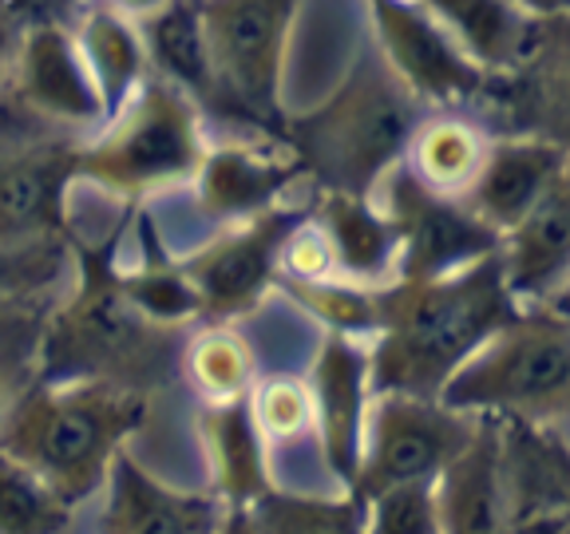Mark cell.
Returning <instances> with one entry per match:
<instances>
[{
  "instance_id": "cell-1",
  "label": "cell",
  "mask_w": 570,
  "mask_h": 534,
  "mask_svg": "<svg viewBox=\"0 0 570 534\" xmlns=\"http://www.w3.org/2000/svg\"><path fill=\"white\" fill-rule=\"evenodd\" d=\"M511 317L515 297L503 285L495 254L444 277H401L381 289L368 380L376 392L440 396L448 376Z\"/></svg>"
},
{
  "instance_id": "cell-2",
  "label": "cell",
  "mask_w": 570,
  "mask_h": 534,
  "mask_svg": "<svg viewBox=\"0 0 570 534\" xmlns=\"http://www.w3.org/2000/svg\"><path fill=\"white\" fill-rule=\"evenodd\" d=\"M147 392L107 380H40L0 408V452L80 511L147 419Z\"/></svg>"
},
{
  "instance_id": "cell-3",
  "label": "cell",
  "mask_w": 570,
  "mask_h": 534,
  "mask_svg": "<svg viewBox=\"0 0 570 534\" xmlns=\"http://www.w3.org/2000/svg\"><path fill=\"white\" fill-rule=\"evenodd\" d=\"M440 404L468 416L562 427L570 404V325L559 309L515 313L440 388Z\"/></svg>"
},
{
  "instance_id": "cell-4",
  "label": "cell",
  "mask_w": 570,
  "mask_h": 534,
  "mask_svg": "<svg viewBox=\"0 0 570 534\" xmlns=\"http://www.w3.org/2000/svg\"><path fill=\"white\" fill-rule=\"evenodd\" d=\"M175 329L155 325L119 277L83 274L45 333V380H107L147 392L170 373Z\"/></svg>"
},
{
  "instance_id": "cell-5",
  "label": "cell",
  "mask_w": 570,
  "mask_h": 534,
  "mask_svg": "<svg viewBox=\"0 0 570 534\" xmlns=\"http://www.w3.org/2000/svg\"><path fill=\"white\" fill-rule=\"evenodd\" d=\"M91 147L76 155V175L119 198L159 195L195 182L203 167V131L195 103L178 88L155 83L124 99Z\"/></svg>"
},
{
  "instance_id": "cell-6",
  "label": "cell",
  "mask_w": 570,
  "mask_h": 534,
  "mask_svg": "<svg viewBox=\"0 0 570 534\" xmlns=\"http://www.w3.org/2000/svg\"><path fill=\"white\" fill-rule=\"evenodd\" d=\"M416 131L404 83L361 71L337 99L309 123L305 155L317 162L330 190L368 198L392 175Z\"/></svg>"
},
{
  "instance_id": "cell-7",
  "label": "cell",
  "mask_w": 570,
  "mask_h": 534,
  "mask_svg": "<svg viewBox=\"0 0 570 534\" xmlns=\"http://www.w3.org/2000/svg\"><path fill=\"white\" fill-rule=\"evenodd\" d=\"M475 427L480 416L448 408L436 396L373 392L348 495L368 503L384 491L436 483L448 463L472 444Z\"/></svg>"
},
{
  "instance_id": "cell-8",
  "label": "cell",
  "mask_w": 570,
  "mask_h": 534,
  "mask_svg": "<svg viewBox=\"0 0 570 534\" xmlns=\"http://www.w3.org/2000/svg\"><path fill=\"white\" fill-rule=\"evenodd\" d=\"M384 187V214H389L396 246H401L404 277H444L472 266L499 249V238L475 218L460 198L432 195L416 178L389 175Z\"/></svg>"
},
{
  "instance_id": "cell-9",
  "label": "cell",
  "mask_w": 570,
  "mask_h": 534,
  "mask_svg": "<svg viewBox=\"0 0 570 534\" xmlns=\"http://www.w3.org/2000/svg\"><path fill=\"white\" fill-rule=\"evenodd\" d=\"M294 0H206L203 36L214 83H226L249 111H269L285 60V24Z\"/></svg>"
},
{
  "instance_id": "cell-10",
  "label": "cell",
  "mask_w": 570,
  "mask_h": 534,
  "mask_svg": "<svg viewBox=\"0 0 570 534\" xmlns=\"http://www.w3.org/2000/svg\"><path fill=\"white\" fill-rule=\"evenodd\" d=\"M294 226V210L266 206V210L249 214L242 222H230L218 238L195 249L183 266V281L198 297V309L214 313V317L249 309L274 277L282 246Z\"/></svg>"
},
{
  "instance_id": "cell-11",
  "label": "cell",
  "mask_w": 570,
  "mask_h": 534,
  "mask_svg": "<svg viewBox=\"0 0 570 534\" xmlns=\"http://www.w3.org/2000/svg\"><path fill=\"white\" fill-rule=\"evenodd\" d=\"M305 388L313 400V427H317L325 472L333 487L348 491L361 459V432H365L368 408V348L356 345V337L330 333L313 353Z\"/></svg>"
},
{
  "instance_id": "cell-12",
  "label": "cell",
  "mask_w": 570,
  "mask_h": 534,
  "mask_svg": "<svg viewBox=\"0 0 570 534\" xmlns=\"http://www.w3.org/2000/svg\"><path fill=\"white\" fill-rule=\"evenodd\" d=\"M508 534H570V459L562 427L499 419Z\"/></svg>"
},
{
  "instance_id": "cell-13",
  "label": "cell",
  "mask_w": 570,
  "mask_h": 534,
  "mask_svg": "<svg viewBox=\"0 0 570 534\" xmlns=\"http://www.w3.org/2000/svg\"><path fill=\"white\" fill-rule=\"evenodd\" d=\"M99 495L107 498L99 534H214L226 511L214 495H190L155 479L127 447L111 459Z\"/></svg>"
},
{
  "instance_id": "cell-14",
  "label": "cell",
  "mask_w": 570,
  "mask_h": 534,
  "mask_svg": "<svg viewBox=\"0 0 570 534\" xmlns=\"http://www.w3.org/2000/svg\"><path fill=\"white\" fill-rule=\"evenodd\" d=\"M376 20H381L384 52L409 91L440 103H460L480 91L475 63H468V56L432 17L404 0H376Z\"/></svg>"
},
{
  "instance_id": "cell-15",
  "label": "cell",
  "mask_w": 570,
  "mask_h": 534,
  "mask_svg": "<svg viewBox=\"0 0 570 534\" xmlns=\"http://www.w3.org/2000/svg\"><path fill=\"white\" fill-rule=\"evenodd\" d=\"M562 182V147L543 139H511L488 147L480 175L460 198L495 238L515 230Z\"/></svg>"
},
{
  "instance_id": "cell-16",
  "label": "cell",
  "mask_w": 570,
  "mask_h": 534,
  "mask_svg": "<svg viewBox=\"0 0 570 534\" xmlns=\"http://www.w3.org/2000/svg\"><path fill=\"white\" fill-rule=\"evenodd\" d=\"M12 91L28 116L60 127H91L107 116L104 99L83 68L80 48L56 28H36L20 48Z\"/></svg>"
},
{
  "instance_id": "cell-17",
  "label": "cell",
  "mask_w": 570,
  "mask_h": 534,
  "mask_svg": "<svg viewBox=\"0 0 570 534\" xmlns=\"http://www.w3.org/2000/svg\"><path fill=\"white\" fill-rule=\"evenodd\" d=\"M440 534H508L503 463H499V419H483L432 483Z\"/></svg>"
},
{
  "instance_id": "cell-18",
  "label": "cell",
  "mask_w": 570,
  "mask_h": 534,
  "mask_svg": "<svg viewBox=\"0 0 570 534\" xmlns=\"http://www.w3.org/2000/svg\"><path fill=\"white\" fill-rule=\"evenodd\" d=\"M76 155L60 142H32L0 155V238L60 234Z\"/></svg>"
},
{
  "instance_id": "cell-19",
  "label": "cell",
  "mask_w": 570,
  "mask_h": 534,
  "mask_svg": "<svg viewBox=\"0 0 570 534\" xmlns=\"http://www.w3.org/2000/svg\"><path fill=\"white\" fill-rule=\"evenodd\" d=\"M567 246H570V198H567V182H559L515 230H508L499 238L495 258L508 294L543 301L547 289L562 285Z\"/></svg>"
},
{
  "instance_id": "cell-20",
  "label": "cell",
  "mask_w": 570,
  "mask_h": 534,
  "mask_svg": "<svg viewBox=\"0 0 570 534\" xmlns=\"http://www.w3.org/2000/svg\"><path fill=\"white\" fill-rule=\"evenodd\" d=\"M198 439H203L206 463H210L214 491L223 507H249L258 503L274 479H269L266 447L258 427L249 419L246 400L238 404H203L198 412Z\"/></svg>"
},
{
  "instance_id": "cell-21",
  "label": "cell",
  "mask_w": 570,
  "mask_h": 534,
  "mask_svg": "<svg viewBox=\"0 0 570 534\" xmlns=\"http://www.w3.org/2000/svg\"><path fill=\"white\" fill-rule=\"evenodd\" d=\"M294 178V162L274 159L254 147H218L203 155V167L195 175L198 210L214 222H242L249 214L269 206V198Z\"/></svg>"
},
{
  "instance_id": "cell-22",
  "label": "cell",
  "mask_w": 570,
  "mask_h": 534,
  "mask_svg": "<svg viewBox=\"0 0 570 534\" xmlns=\"http://www.w3.org/2000/svg\"><path fill=\"white\" fill-rule=\"evenodd\" d=\"M313 222L321 226V234H325V241L333 249V274H345V281L353 285L373 289L389 274L392 261L401 258L389 214L376 210L368 198L330 190Z\"/></svg>"
},
{
  "instance_id": "cell-23",
  "label": "cell",
  "mask_w": 570,
  "mask_h": 534,
  "mask_svg": "<svg viewBox=\"0 0 570 534\" xmlns=\"http://www.w3.org/2000/svg\"><path fill=\"white\" fill-rule=\"evenodd\" d=\"M404 155H409V175L420 187L444 198H463L488 159V142L468 119L440 116L412 131Z\"/></svg>"
},
{
  "instance_id": "cell-24",
  "label": "cell",
  "mask_w": 570,
  "mask_h": 534,
  "mask_svg": "<svg viewBox=\"0 0 570 534\" xmlns=\"http://www.w3.org/2000/svg\"><path fill=\"white\" fill-rule=\"evenodd\" d=\"M249 419L258 427V439L266 447V463L274 467L277 459L294 463L297 455H317V427H313V400L305 388V376L294 373H269L258 376L246 396ZM325 463V459H321Z\"/></svg>"
},
{
  "instance_id": "cell-25",
  "label": "cell",
  "mask_w": 570,
  "mask_h": 534,
  "mask_svg": "<svg viewBox=\"0 0 570 534\" xmlns=\"http://www.w3.org/2000/svg\"><path fill=\"white\" fill-rule=\"evenodd\" d=\"M455 32L468 52L483 63H534L547 52V32L519 24L511 0H428Z\"/></svg>"
},
{
  "instance_id": "cell-26",
  "label": "cell",
  "mask_w": 570,
  "mask_h": 534,
  "mask_svg": "<svg viewBox=\"0 0 570 534\" xmlns=\"http://www.w3.org/2000/svg\"><path fill=\"white\" fill-rule=\"evenodd\" d=\"M249 515L262 534H365V503L348 491L341 495H305V491L269 487Z\"/></svg>"
},
{
  "instance_id": "cell-27",
  "label": "cell",
  "mask_w": 570,
  "mask_h": 534,
  "mask_svg": "<svg viewBox=\"0 0 570 534\" xmlns=\"http://www.w3.org/2000/svg\"><path fill=\"white\" fill-rule=\"evenodd\" d=\"M187 380L203 396V404H238L258 380V353L234 329H206L187 345L183 356Z\"/></svg>"
},
{
  "instance_id": "cell-28",
  "label": "cell",
  "mask_w": 570,
  "mask_h": 534,
  "mask_svg": "<svg viewBox=\"0 0 570 534\" xmlns=\"http://www.w3.org/2000/svg\"><path fill=\"white\" fill-rule=\"evenodd\" d=\"M83 68H88L91 83H96L99 99H104V111L111 116L119 103L135 91V80H139V68H142V48L135 40V32L124 24L119 17H99L88 20L83 28Z\"/></svg>"
},
{
  "instance_id": "cell-29",
  "label": "cell",
  "mask_w": 570,
  "mask_h": 534,
  "mask_svg": "<svg viewBox=\"0 0 570 534\" xmlns=\"http://www.w3.org/2000/svg\"><path fill=\"white\" fill-rule=\"evenodd\" d=\"M76 507H68L40 475L0 452V534H68Z\"/></svg>"
},
{
  "instance_id": "cell-30",
  "label": "cell",
  "mask_w": 570,
  "mask_h": 534,
  "mask_svg": "<svg viewBox=\"0 0 570 534\" xmlns=\"http://www.w3.org/2000/svg\"><path fill=\"white\" fill-rule=\"evenodd\" d=\"M68 241L63 234L40 238H0V305L24 301L63 277Z\"/></svg>"
},
{
  "instance_id": "cell-31",
  "label": "cell",
  "mask_w": 570,
  "mask_h": 534,
  "mask_svg": "<svg viewBox=\"0 0 570 534\" xmlns=\"http://www.w3.org/2000/svg\"><path fill=\"white\" fill-rule=\"evenodd\" d=\"M294 297L305 305V313L321 317L333 333L345 337H361V333H376V317H381V294L368 285L353 281H289Z\"/></svg>"
},
{
  "instance_id": "cell-32",
  "label": "cell",
  "mask_w": 570,
  "mask_h": 534,
  "mask_svg": "<svg viewBox=\"0 0 570 534\" xmlns=\"http://www.w3.org/2000/svg\"><path fill=\"white\" fill-rule=\"evenodd\" d=\"M155 52H159L163 68L183 88H195L198 96H210L214 91V68H210V52H206L203 20L190 9L178 4L167 17L155 20Z\"/></svg>"
},
{
  "instance_id": "cell-33",
  "label": "cell",
  "mask_w": 570,
  "mask_h": 534,
  "mask_svg": "<svg viewBox=\"0 0 570 534\" xmlns=\"http://www.w3.org/2000/svg\"><path fill=\"white\" fill-rule=\"evenodd\" d=\"M365 534H440L432 483L396 487L365 503Z\"/></svg>"
},
{
  "instance_id": "cell-34",
  "label": "cell",
  "mask_w": 570,
  "mask_h": 534,
  "mask_svg": "<svg viewBox=\"0 0 570 534\" xmlns=\"http://www.w3.org/2000/svg\"><path fill=\"white\" fill-rule=\"evenodd\" d=\"M282 269L289 281H325L333 277V249L317 222H297L282 246Z\"/></svg>"
},
{
  "instance_id": "cell-35",
  "label": "cell",
  "mask_w": 570,
  "mask_h": 534,
  "mask_svg": "<svg viewBox=\"0 0 570 534\" xmlns=\"http://www.w3.org/2000/svg\"><path fill=\"white\" fill-rule=\"evenodd\" d=\"M214 534H262V531H258V523H254V515H249V507H226L223 523H218Z\"/></svg>"
},
{
  "instance_id": "cell-36",
  "label": "cell",
  "mask_w": 570,
  "mask_h": 534,
  "mask_svg": "<svg viewBox=\"0 0 570 534\" xmlns=\"http://www.w3.org/2000/svg\"><path fill=\"white\" fill-rule=\"evenodd\" d=\"M519 4H527V9H534V12H559L567 0H519Z\"/></svg>"
},
{
  "instance_id": "cell-37",
  "label": "cell",
  "mask_w": 570,
  "mask_h": 534,
  "mask_svg": "<svg viewBox=\"0 0 570 534\" xmlns=\"http://www.w3.org/2000/svg\"><path fill=\"white\" fill-rule=\"evenodd\" d=\"M119 4L131 12H147V9H155V4H163V0H119Z\"/></svg>"
},
{
  "instance_id": "cell-38",
  "label": "cell",
  "mask_w": 570,
  "mask_h": 534,
  "mask_svg": "<svg viewBox=\"0 0 570 534\" xmlns=\"http://www.w3.org/2000/svg\"><path fill=\"white\" fill-rule=\"evenodd\" d=\"M4 52H9V28L0 24V63H4Z\"/></svg>"
},
{
  "instance_id": "cell-39",
  "label": "cell",
  "mask_w": 570,
  "mask_h": 534,
  "mask_svg": "<svg viewBox=\"0 0 570 534\" xmlns=\"http://www.w3.org/2000/svg\"><path fill=\"white\" fill-rule=\"evenodd\" d=\"M4 400H9V396H4V380H0V408H4Z\"/></svg>"
}]
</instances>
